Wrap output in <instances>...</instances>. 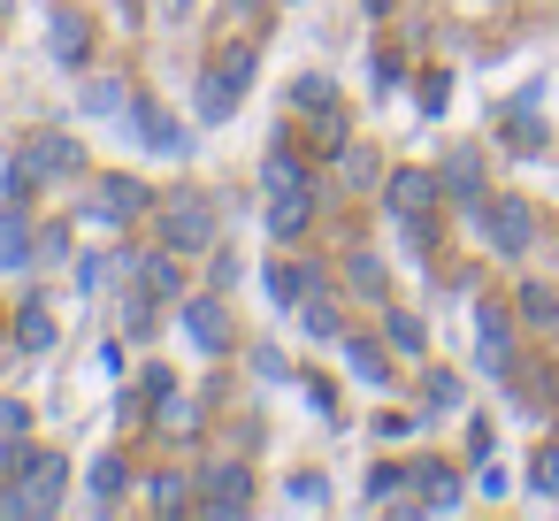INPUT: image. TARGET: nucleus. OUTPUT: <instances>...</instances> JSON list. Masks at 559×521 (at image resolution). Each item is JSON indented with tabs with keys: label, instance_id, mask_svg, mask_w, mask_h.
Here are the masks:
<instances>
[{
	"label": "nucleus",
	"instance_id": "obj_1",
	"mask_svg": "<svg viewBox=\"0 0 559 521\" xmlns=\"http://www.w3.org/2000/svg\"><path fill=\"white\" fill-rule=\"evenodd\" d=\"M475 223H483V238H490L506 261L536 246V208H528V200H513V192H506V200H483V208H475Z\"/></svg>",
	"mask_w": 559,
	"mask_h": 521
},
{
	"label": "nucleus",
	"instance_id": "obj_2",
	"mask_svg": "<svg viewBox=\"0 0 559 521\" xmlns=\"http://www.w3.org/2000/svg\"><path fill=\"white\" fill-rule=\"evenodd\" d=\"M246 85H253V55H246V47H223V62L200 78V123H223Z\"/></svg>",
	"mask_w": 559,
	"mask_h": 521
},
{
	"label": "nucleus",
	"instance_id": "obj_3",
	"mask_svg": "<svg viewBox=\"0 0 559 521\" xmlns=\"http://www.w3.org/2000/svg\"><path fill=\"white\" fill-rule=\"evenodd\" d=\"M162 230H169V253H200V246L215 238V200H207V192H177V200L162 208Z\"/></svg>",
	"mask_w": 559,
	"mask_h": 521
},
{
	"label": "nucleus",
	"instance_id": "obj_4",
	"mask_svg": "<svg viewBox=\"0 0 559 521\" xmlns=\"http://www.w3.org/2000/svg\"><path fill=\"white\" fill-rule=\"evenodd\" d=\"M475 360H483L490 376H513V315H506L498 299L475 307Z\"/></svg>",
	"mask_w": 559,
	"mask_h": 521
},
{
	"label": "nucleus",
	"instance_id": "obj_5",
	"mask_svg": "<svg viewBox=\"0 0 559 521\" xmlns=\"http://www.w3.org/2000/svg\"><path fill=\"white\" fill-rule=\"evenodd\" d=\"M437 192H444V177H429V169H399V177H391V215H399V223H429Z\"/></svg>",
	"mask_w": 559,
	"mask_h": 521
},
{
	"label": "nucleus",
	"instance_id": "obj_6",
	"mask_svg": "<svg viewBox=\"0 0 559 521\" xmlns=\"http://www.w3.org/2000/svg\"><path fill=\"white\" fill-rule=\"evenodd\" d=\"M177 322H185V338H192L200 353H230V315H223V299H185Z\"/></svg>",
	"mask_w": 559,
	"mask_h": 521
},
{
	"label": "nucleus",
	"instance_id": "obj_7",
	"mask_svg": "<svg viewBox=\"0 0 559 521\" xmlns=\"http://www.w3.org/2000/svg\"><path fill=\"white\" fill-rule=\"evenodd\" d=\"M253 506V483H246V467L238 460H223V467H207V490H200V513H246Z\"/></svg>",
	"mask_w": 559,
	"mask_h": 521
},
{
	"label": "nucleus",
	"instance_id": "obj_8",
	"mask_svg": "<svg viewBox=\"0 0 559 521\" xmlns=\"http://www.w3.org/2000/svg\"><path fill=\"white\" fill-rule=\"evenodd\" d=\"M131 131H139L154 154H177V162L192 154V131H185V123H169V116H162V108H146V100L131 108Z\"/></svg>",
	"mask_w": 559,
	"mask_h": 521
},
{
	"label": "nucleus",
	"instance_id": "obj_9",
	"mask_svg": "<svg viewBox=\"0 0 559 521\" xmlns=\"http://www.w3.org/2000/svg\"><path fill=\"white\" fill-rule=\"evenodd\" d=\"M406 483H414V506H437V513H452V506H460V475H452L444 460H421Z\"/></svg>",
	"mask_w": 559,
	"mask_h": 521
},
{
	"label": "nucleus",
	"instance_id": "obj_10",
	"mask_svg": "<svg viewBox=\"0 0 559 521\" xmlns=\"http://www.w3.org/2000/svg\"><path fill=\"white\" fill-rule=\"evenodd\" d=\"M47 39H55V62H70V70H85V47H93V24H85L78 9H55V24H47Z\"/></svg>",
	"mask_w": 559,
	"mask_h": 521
},
{
	"label": "nucleus",
	"instance_id": "obj_11",
	"mask_svg": "<svg viewBox=\"0 0 559 521\" xmlns=\"http://www.w3.org/2000/svg\"><path fill=\"white\" fill-rule=\"evenodd\" d=\"M307 215H314L307 185H284V192L269 200V238H299V230H307Z\"/></svg>",
	"mask_w": 559,
	"mask_h": 521
},
{
	"label": "nucleus",
	"instance_id": "obj_12",
	"mask_svg": "<svg viewBox=\"0 0 559 521\" xmlns=\"http://www.w3.org/2000/svg\"><path fill=\"white\" fill-rule=\"evenodd\" d=\"M93 215H108V223H123V215H146V185H131V177H108V185L93 192Z\"/></svg>",
	"mask_w": 559,
	"mask_h": 521
},
{
	"label": "nucleus",
	"instance_id": "obj_13",
	"mask_svg": "<svg viewBox=\"0 0 559 521\" xmlns=\"http://www.w3.org/2000/svg\"><path fill=\"white\" fill-rule=\"evenodd\" d=\"M39 246H32V230H24V215H16V200L0 208V269H24Z\"/></svg>",
	"mask_w": 559,
	"mask_h": 521
},
{
	"label": "nucleus",
	"instance_id": "obj_14",
	"mask_svg": "<svg viewBox=\"0 0 559 521\" xmlns=\"http://www.w3.org/2000/svg\"><path fill=\"white\" fill-rule=\"evenodd\" d=\"M16 345H24V353H47V345H55V315H47V299H24V315H16Z\"/></svg>",
	"mask_w": 559,
	"mask_h": 521
},
{
	"label": "nucleus",
	"instance_id": "obj_15",
	"mask_svg": "<svg viewBox=\"0 0 559 521\" xmlns=\"http://www.w3.org/2000/svg\"><path fill=\"white\" fill-rule=\"evenodd\" d=\"M345 368H353V376H360L368 391H383V383H391V360H383V353H376L368 338H345Z\"/></svg>",
	"mask_w": 559,
	"mask_h": 521
},
{
	"label": "nucleus",
	"instance_id": "obj_16",
	"mask_svg": "<svg viewBox=\"0 0 559 521\" xmlns=\"http://www.w3.org/2000/svg\"><path fill=\"white\" fill-rule=\"evenodd\" d=\"M123 483H131V467H123V452H108V460H93V506H116V498H123Z\"/></svg>",
	"mask_w": 559,
	"mask_h": 521
},
{
	"label": "nucleus",
	"instance_id": "obj_17",
	"mask_svg": "<svg viewBox=\"0 0 559 521\" xmlns=\"http://www.w3.org/2000/svg\"><path fill=\"white\" fill-rule=\"evenodd\" d=\"M444 192H452V200H475V208H483V177H475V154H452V162H444Z\"/></svg>",
	"mask_w": 559,
	"mask_h": 521
},
{
	"label": "nucleus",
	"instance_id": "obj_18",
	"mask_svg": "<svg viewBox=\"0 0 559 521\" xmlns=\"http://www.w3.org/2000/svg\"><path fill=\"white\" fill-rule=\"evenodd\" d=\"M337 177H345V192H368V185H376V154H368V146H345V154H337Z\"/></svg>",
	"mask_w": 559,
	"mask_h": 521
},
{
	"label": "nucleus",
	"instance_id": "obj_19",
	"mask_svg": "<svg viewBox=\"0 0 559 521\" xmlns=\"http://www.w3.org/2000/svg\"><path fill=\"white\" fill-rule=\"evenodd\" d=\"M299 322H307V338H345V322H337V307H330V284L307 299V315H299Z\"/></svg>",
	"mask_w": 559,
	"mask_h": 521
},
{
	"label": "nucleus",
	"instance_id": "obj_20",
	"mask_svg": "<svg viewBox=\"0 0 559 521\" xmlns=\"http://www.w3.org/2000/svg\"><path fill=\"white\" fill-rule=\"evenodd\" d=\"M383 338H391L399 353H421V345H429V330H421V315H406V307H391V322H383Z\"/></svg>",
	"mask_w": 559,
	"mask_h": 521
},
{
	"label": "nucleus",
	"instance_id": "obj_21",
	"mask_svg": "<svg viewBox=\"0 0 559 521\" xmlns=\"http://www.w3.org/2000/svg\"><path fill=\"white\" fill-rule=\"evenodd\" d=\"M345 284L368 292V299H383V261H376V253H353V261H345Z\"/></svg>",
	"mask_w": 559,
	"mask_h": 521
},
{
	"label": "nucleus",
	"instance_id": "obj_22",
	"mask_svg": "<svg viewBox=\"0 0 559 521\" xmlns=\"http://www.w3.org/2000/svg\"><path fill=\"white\" fill-rule=\"evenodd\" d=\"M521 322H528V330H551V322H559V299H551L544 284H528V292H521Z\"/></svg>",
	"mask_w": 559,
	"mask_h": 521
},
{
	"label": "nucleus",
	"instance_id": "obj_23",
	"mask_svg": "<svg viewBox=\"0 0 559 521\" xmlns=\"http://www.w3.org/2000/svg\"><path fill=\"white\" fill-rule=\"evenodd\" d=\"M421 406H429V414H452V406H460V376H444V368L421 376Z\"/></svg>",
	"mask_w": 559,
	"mask_h": 521
},
{
	"label": "nucleus",
	"instance_id": "obj_24",
	"mask_svg": "<svg viewBox=\"0 0 559 521\" xmlns=\"http://www.w3.org/2000/svg\"><path fill=\"white\" fill-rule=\"evenodd\" d=\"M85 108H93V116H116V108H131V93H123L116 78H93V85H85Z\"/></svg>",
	"mask_w": 559,
	"mask_h": 521
},
{
	"label": "nucleus",
	"instance_id": "obj_25",
	"mask_svg": "<svg viewBox=\"0 0 559 521\" xmlns=\"http://www.w3.org/2000/svg\"><path fill=\"white\" fill-rule=\"evenodd\" d=\"M307 131H314V146H322V154H345V116H337V100H330Z\"/></svg>",
	"mask_w": 559,
	"mask_h": 521
},
{
	"label": "nucleus",
	"instance_id": "obj_26",
	"mask_svg": "<svg viewBox=\"0 0 559 521\" xmlns=\"http://www.w3.org/2000/svg\"><path fill=\"white\" fill-rule=\"evenodd\" d=\"M506 146H513V154H536V123H528V100H521V108L506 116Z\"/></svg>",
	"mask_w": 559,
	"mask_h": 521
},
{
	"label": "nucleus",
	"instance_id": "obj_27",
	"mask_svg": "<svg viewBox=\"0 0 559 521\" xmlns=\"http://www.w3.org/2000/svg\"><path fill=\"white\" fill-rule=\"evenodd\" d=\"M299 100H307V108H330L337 85H330V78H299V85H292V108H299Z\"/></svg>",
	"mask_w": 559,
	"mask_h": 521
},
{
	"label": "nucleus",
	"instance_id": "obj_28",
	"mask_svg": "<svg viewBox=\"0 0 559 521\" xmlns=\"http://www.w3.org/2000/svg\"><path fill=\"white\" fill-rule=\"evenodd\" d=\"M146 292H154V299H169V292H177V253L146 261Z\"/></svg>",
	"mask_w": 559,
	"mask_h": 521
},
{
	"label": "nucleus",
	"instance_id": "obj_29",
	"mask_svg": "<svg viewBox=\"0 0 559 521\" xmlns=\"http://www.w3.org/2000/svg\"><path fill=\"white\" fill-rule=\"evenodd\" d=\"M528 483H536L544 498L559 490V445H544V452H536V467H528Z\"/></svg>",
	"mask_w": 559,
	"mask_h": 521
},
{
	"label": "nucleus",
	"instance_id": "obj_30",
	"mask_svg": "<svg viewBox=\"0 0 559 521\" xmlns=\"http://www.w3.org/2000/svg\"><path fill=\"white\" fill-rule=\"evenodd\" d=\"M162 429H169V437H192V429H200V422H192V399H169V406H162Z\"/></svg>",
	"mask_w": 559,
	"mask_h": 521
},
{
	"label": "nucleus",
	"instance_id": "obj_31",
	"mask_svg": "<svg viewBox=\"0 0 559 521\" xmlns=\"http://www.w3.org/2000/svg\"><path fill=\"white\" fill-rule=\"evenodd\" d=\"M154 506L169 513V506H192V490H185V475H154Z\"/></svg>",
	"mask_w": 559,
	"mask_h": 521
},
{
	"label": "nucleus",
	"instance_id": "obj_32",
	"mask_svg": "<svg viewBox=\"0 0 559 521\" xmlns=\"http://www.w3.org/2000/svg\"><path fill=\"white\" fill-rule=\"evenodd\" d=\"M284 185H299V169H292V146H276V154H269V192H284Z\"/></svg>",
	"mask_w": 559,
	"mask_h": 521
},
{
	"label": "nucleus",
	"instance_id": "obj_33",
	"mask_svg": "<svg viewBox=\"0 0 559 521\" xmlns=\"http://www.w3.org/2000/svg\"><path fill=\"white\" fill-rule=\"evenodd\" d=\"M322 498H330L322 475H292V506H322Z\"/></svg>",
	"mask_w": 559,
	"mask_h": 521
},
{
	"label": "nucleus",
	"instance_id": "obj_34",
	"mask_svg": "<svg viewBox=\"0 0 559 521\" xmlns=\"http://www.w3.org/2000/svg\"><path fill=\"white\" fill-rule=\"evenodd\" d=\"M444 100H452V78H429V85H421V116H437Z\"/></svg>",
	"mask_w": 559,
	"mask_h": 521
},
{
	"label": "nucleus",
	"instance_id": "obj_35",
	"mask_svg": "<svg viewBox=\"0 0 559 521\" xmlns=\"http://www.w3.org/2000/svg\"><path fill=\"white\" fill-rule=\"evenodd\" d=\"M399 483H406V467H376V475H368V498H391Z\"/></svg>",
	"mask_w": 559,
	"mask_h": 521
},
{
	"label": "nucleus",
	"instance_id": "obj_36",
	"mask_svg": "<svg viewBox=\"0 0 559 521\" xmlns=\"http://www.w3.org/2000/svg\"><path fill=\"white\" fill-rule=\"evenodd\" d=\"M24 429H32V414H24V406H0V437H24Z\"/></svg>",
	"mask_w": 559,
	"mask_h": 521
},
{
	"label": "nucleus",
	"instance_id": "obj_37",
	"mask_svg": "<svg viewBox=\"0 0 559 521\" xmlns=\"http://www.w3.org/2000/svg\"><path fill=\"white\" fill-rule=\"evenodd\" d=\"M0 368H9V360H0Z\"/></svg>",
	"mask_w": 559,
	"mask_h": 521
}]
</instances>
